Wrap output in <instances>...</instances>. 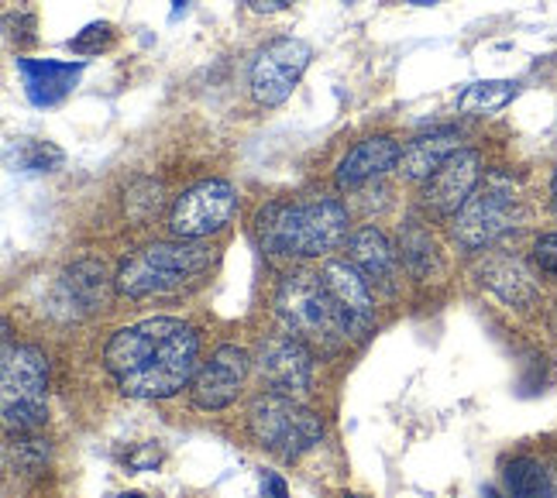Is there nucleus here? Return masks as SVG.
<instances>
[{"instance_id":"28","label":"nucleus","mask_w":557,"mask_h":498,"mask_svg":"<svg viewBox=\"0 0 557 498\" xmlns=\"http://www.w3.org/2000/svg\"><path fill=\"white\" fill-rule=\"evenodd\" d=\"M293 4H296V0H248V8L255 14H278V11H286Z\"/></svg>"},{"instance_id":"11","label":"nucleus","mask_w":557,"mask_h":498,"mask_svg":"<svg viewBox=\"0 0 557 498\" xmlns=\"http://www.w3.org/2000/svg\"><path fill=\"white\" fill-rule=\"evenodd\" d=\"M482 179V159L479 151L461 148L458 155L447 159L431 179L423 183V207L437 216H455Z\"/></svg>"},{"instance_id":"2","label":"nucleus","mask_w":557,"mask_h":498,"mask_svg":"<svg viewBox=\"0 0 557 498\" xmlns=\"http://www.w3.org/2000/svg\"><path fill=\"white\" fill-rule=\"evenodd\" d=\"M255 237L272 262L296 258H324L348 237V207L334 197L313 200H275L255 216Z\"/></svg>"},{"instance_id":"6","label":"nucleus","mask_w":557,"mask_h":498,"mask_svg":"<svg viewBox=\"0 0 557 498\" xmlns=\"http://www.w3.org/2000/svg\"><path fill=\"white\" fill-rule=\"evenodd\" d=\"M251 437L259 440L262 450L275 453L278 461H296L307 450H313L324 437V423L307 406H299L293 396L269 393L255 399L248 409Z\"/></svg>"},{"instance_id":"27","label":"nucleus","mask_w":557,"mask_h":498,"mask_svg":"<svg viewBox=\"0 0 557 498\" xmlns=\"http://www.w3.org/2000/svg\"><path fill=\"white\" fill-rule=\"evenodd\" d=\"M262 498H289L286 482L278 478V474H265V478H262Z\"/></svg>"},{"instance_id":"18","label":"nucleus","mask_w":557,"mask_h":498,"mask_svg":"<svg viewBox=\"0 0 557 498\" xmlns=\"http://www.w3.org/2000/svg\"><path fill=\"white\" fill-rule=\"evenodd\" d=\"M107 296H111V278H107L103 262H94V258H83V262L70 265L59 283V299L66 302L73 313L103 307Z\"/></svg>"},{"instance_id":"16","label":"nucleus","mask_w":557,"mask_h":498,"mask_svg":"<svg viewBox=\"0 0 557 498\" xmlns=\"http://www.w3.org/2000/svg\"><path fill=\"white\" fill-rule=\"evenodd\" d=\"M458 151H461L458 127H437V132L413 138L399 151V172H403V179L426 183L447 159L458 155Z\"/></svg>"},{"instance_id":"17","label":"nucleus","mask_w":557,"mask_h":498,"mask_svg":"<svg viewBox=\"0 0 557 498\" xmlns=\"http://www.w3.org/2000/svg\"><path fill=\"white\" fill-rule=\"evenodd\" d=\"M348 262L375 286L393 289L396 283V251L375 227H361L348 237Z\"/></svg>"},{"instance_id":"29","label":"nucleus","mask_w":557,"mask_h":498,"mask_svg":"<svg viewBox=\"0 0 557 498\" xmlns=\"http://www.w3.org/2000/svg\"><path fill=\"white\" fill-rule=\"evenodd\" d=\"M550 200H554V210H557V169H554V179H550Z\"/></svg>"},{"instance_id":"20","label":"nucleus","mask_w":557,"mask_h":498,"mask_svg":"<svg viewBox=\"0 0 557 498\" xmlns=\"http://www.w3.org/2000/svg\"><path fill=\"white\" fill-rule=\"evenodd\" d=\"M512 97H517V83H509V79L471 83L468 90L458 97V111L461 114H496Z\"/></svg>"},{"instance_id":"7","label":"nucleus","mask_w":557,"mask_h":498,"mask_svg":"<svg viewBox=\"0 0 557 498\" xmlns=\"http://www.w3.org/2000/svg\"><path fill=\"white\" fill-rule=\"evenodd\" d=\"M520 221H523V213H520L517 186H512L509 176L496 172V176H488L485 186L471 192L468 203L451 216V237L458 241V248L479 251L492 241H499L503 234L517 231Z\"/></svg>"},{"instance_id":"14","label":"nucleus","mask_w":557,"mask_h":498,"mask_svg":"<svg viewBox=\"0 0 557 498\" xmlns=\"http://www.w3.org/2000/svg\"><path fill=\"white\" fill-rule=\"evenodd\" d=\"M25 97L35 107H55L66 100L83 76V62H55V59H14Z\"/></svg>"},{"instance_id":"15","label":"nucleus","mask_w":557,"mask_h":498,"mask_svg":"<svg viewBox=\"0 0 557 498\" xmlns=\"http://www.w3.org/2000/svg\"><path fill=\"white\" fill-rule=\"evenodd\" d=\"M399 145L393 138H366L361 145H355L345 159L337 165V189H358L379 176H385L389 169L399 165Z\"/></svg>"},{"instance_id":"25","label":"nucleus","mask_w":557,"mask_h":498,"mask_svg":"<svg viewBox=\"0 0 557 498\" xmlns=\"http://www.w3.org/2000/svg\"><path fill=\"white\" fill-rule=\"evenodd\" d=\"M533 262L544 275L557 278V234H544L537 245H533Z\"/></svg>"},{"instance_id":"5","label":"nucleus","mask_w":557,"mask_h":498,"mask_svg":"<svg viewBox=\"0 0 557 498\" xmlns=\"http://www.w3.org/2000/svg\"><path fill=\"white\" fill-rule=\"evenodd\" d=\"M0 406L8 433H28L49 420V361L35 344L14 348L8 334L0 364Z\"/></svg>"},{"instance_id":"3","label":"nucleus","mask_w":557,"mask_h":498,"mask_svg":"<svg viewBox=\"0 0 557 498\" xmlns=\"http://www.w3.org/2000/svg\"><path fill=\"white\" fill-rule=\"evenodd\" d=\"M275 316L283 323V331L304 340L310 351L334 354L351 337L324 278L310 272H293L283 278V286L275 292Z\"/></svg>"},{"instance_id":"9","label":"nucleus","mask_w":557,"mask_h":498,"mask_svg":"<svg viewBox=\"0 0 557 498\" xmlns=\"http://www.w3.org/2000/svg\"><path fill=\"white\" fill-rule=\"evenodd\" d=\"M313 49L304 38H275L251 62V94L262 107L286 103L299 76L307 73Z\"/></svg>"},{"instance_id":"10","label":"nucleus","mask_w":557,"mask_h":498,"mask_svg":"<svg viewBox=\"0 0 557 498\" xmlns=\"http://www.w3.org/2000/svg\"><path fill=\"white\" fill-rule=\"evenodd\" d=\"M259 375L262 382L278 396H307L313 385V354L304 340H296L289 334H278L262 340L259 348Z\"/></svg>"},{"instance_id":"1","label":"nucleus","mask_w":557,"mask_h":498,"mask_svg":"<svg viewBox=\"0 0 557 498\" xmlns=\"http://www.w3.org/2000/svg\"><path fill=\"white\" fill-rule=\"evenodd\" d=\"M200 340L183 320L156 316L124 327L103 351L107 372L132 399H169L197 375Z\"/></svg>"},{"instance_id":"23","label":"nucleus","mask_w":557,"mask_h":498,"mask_svg":"<svg viewBox=\"0 0 557 498\" xmlns=\"http://www.w3.org/2000/svg\"><path fill=\"white\" fill-rule=\"evenodd\" d=\"M399 251H403V262L410 265V272H417V275H426V272H431V265L437 262L431 234H426L417 221H410V227L403 231Z\"/></svg>"},{"instance_id":"32","label":"nucleus","mask_w":557,"mask_h":498,"mask_svg":"<svg viewBox=\"0 0 557 498\" xmlns=\"http://www.w3.org/2000/svg\"><path fill=\"white\" fill-rule=\"evenodd\" d=\"M410 4H423L426 8V4H437V0H410Z\"/></svg>"},{"instance_id":"31","label":"nucleus","mask_w":557,"mask_h":498,"mask_svg":"<svg viewBox=\"0 0 557 498\" xmlns=\"http://www.w3.org/2000/svg\"><path fill=\"white\" fill-rule=\"evenodd\" d=\"M117 498H145V495H138V491H124V495H117Z\"/></svg>"},{"instance_id":"22","label":"nucleus","mask_w":557,"mask_h":498,"mask_svg":"<svg viewBox=\"0 0 557 498\" xmlns=\"http://www.w3.org/2000/svg\"><path fill=\"white\" fill-rule=\"evenodd\" d=\"M8 159L21 169V172H52L62 165V148L49 145V141H32V138H21L17 145L8 148Z\"/></svg>"},{"instance_id":"19","label":"nucleus","mask_w":557,"mask_h":498,"mask_svg":"<svg viewBox=\"0 0 557 498\" xmlns=\"http://www.w3.org/2000/svg\"><path fill=\"white\" fill-rule=\"evenodd\" d=\"M485 283L506 302H512V307H523V302L537 296V286H533L530 272L523 269V262H517V258H496V262L485 269Z\"/></svg>"},{"instance_id":"33","label":"nucleus","mask_w":557,"mask_h":498,"mask_svg":"<svg viewBox=\"0 0 557 498\" xmlns=\"http://www.w3.org/2000/svg\"><path fill=\"white\" fill-rule=\"evenodd\" d=\"M345 498H366V495H345Z\"/></svg>"},{"instance_id":"21","label":"nucleus","mask_w":557,"mask_h":498,"mask_svg":"<svg viewBox=\"0 0 557 498\" xmlns=\"http://www.w3.org/2000/svg\"><path fill=\"white\" fill-rule=\"evenodd\" d=\"M506 488L509 498H557L547 471L530 458H517L506 468Z\"/></svg>"},{"instance_id":"4","label":"nucleus","mask_w":557,"mask_h":498,"mask_svg":"<svg viewBox=\"0 0 557 498\" xmlns=\"http://www.w3.org/2000/svg\"><path fill=\"white\" fill-rule=\"evenodd\" d=\"M213 248L200 241H156L132 254L117 272V289L132 299H148L183 289L189 278L207 272Z\"/></svg>"},{"instance_id":"12","label":"nucleus","mask_w":557,"mask_h":498,"mask_svg":"<svg viewBox=\"0 0 557 498\" xmlns=\"http://www.w3.org/2000/svg\"><path fill=\"white\" fill-rule=\"evenodd\" d=\"M248 375V354L234 344H224V348L213 351V358L193 375V406L197 409H227L234 399H238L242 385Z\"/></svg>"},{"instance_id":"26","label":"nucleus","mask_w":557,"mask_h":498,"mask_svg":"<svg viewBox=\"0 0 557 498\" xmlns=\"http://www.w3.org/2000/svg\"><path fill=\"white\" fill-rule=\"evenodd\" d=\"M159 461H162V453H159V447H156V444H148V447L135 450L132 458H127V464H132L135 471H148V468H156Z\"/></svg>"},{"instance_id":"30","label":"nucleus","mask_w":557,"mask_h":498,"mask_svg":"<svg viewBox=\"0 0 557 498\" xmlns=\"http://www.w3.org/2000/svg\"><path fill=\"white\" fill-rule=\"evenodd\" d=\"M186 11V0H173V17H180Z\"/></svg>"},{"instance_id":"24","label":"nucleus","mask_w":557,"mask_h":498,"mask_svg":"<svg viewBox=\"0 0 557 498\" xmlns=\"http://www.w3.org/2000/svg\"><path fill=\"white\" fill-rule=\"evenodd\" d=\"M111 41H114V28L107 25V21H94V25H87L70 41V49L76 55H100L107 46H111Z\"/></svg>"},{"instance_id":"8","label":"nucleus","mask_w":557,"mask_h":498,"mask_svg":"<svg viewBox=\"0 0 557 498\" xmlns=\"http://www.w3.org/2000/svg\"><path fill=\"white\" fill-rule=\"evenodd\" d=\"M234 210H238V192L227 179H203L189 186L183 197L173 203L169 213V231L180 241H203V237L218 234L231 224Z\"/></svg>"},{"instance_id":"13","label":"nucleus","mask_w":557,"mask_h":498,"mask_svg":"<svg viewBox=\"0 0 557 498\" xmlns=\"http://www.w3.org/2000/svg\"><path fill=\"white\" fill-rule=\"evenodd\" d=\"M320 278H324L327 292L334 296L341 316H345L348 334L355 340H366L375 327V302H372L369 278L351 262H327L320 269Z\"/></svg>"}]
</instances>
